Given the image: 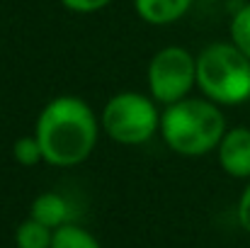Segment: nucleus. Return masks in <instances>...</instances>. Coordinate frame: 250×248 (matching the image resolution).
<instances>
[{
  "label": "nucleus",
  "instance_id": "f257e3e1",
  "mask_svg": "<svg viewBox=\"0 0 250 248\" xmlns=\"http://www.w3.org/2000/svg\"><path fill=\"white\" fill-rule=\"evenodd\" d=\"M34 136L46 163L78 165L95 149L97 119L83 100L68 95L56 97L42 110Z\"/></svg>",
  "mask_w": 250,
  "mask_h": 248
},
{
  "label": "nucleus",
  "instance_id": "f03ea898",
  "mask_svg": "<svg viewBox=\"0 0 250 248\" xmlns=\"http://www.w3.org/2000/svg\"><path fill=\"white\" fill-rule=\"evenodd\" d=\"M161 132L172 151L182 156H202L221 144L226 124L214 102L180 100L167 105L161 114Z\"/></svg>",
  "mask_w": 250,
  "mask_h": 248
},
{
  "label": "nucleus",
  "instance_id": "7ed1b4c3",
  "mask_svg": "<svg viewBox=\"0 0 250 248\" xmlns=\"http://www.w3.org/2000/svg\"><path fill=\"white\" fill-rule=\"evenodd\" d=\"M197 83L211 102H246L250 97V59L236 44H211L197 59Z\"/></svg>",
  "mask_w": 250,
  "mask_h": 248
},
{
  "label": "nucleus",
  "instance_id": "20e7f679",
  "mask_svg": "<svg viewBox=\"0 0 250 248\" xmlns=\"http://www.w3.org/2000/svg\"><path fill=\"white\" fill-rule=\"evenodd\" d=\"M161 124L156 105L139 95V92H119L114 95L104 112H102V127L109 139L119 144H144L148 141Z\"/></svg>",
  "mask_w": 250,
  "mask_h": 248
},
{
  "label": "nucleus",
  "instance_id": "39448f33",
  "mask_svg": "<svg viewBox=\"0 0 250 248\" xmlns=\"http://www.w3.org/2000/svg\"><path fill=\"white\" fill-rule=\"evenodd\" d=\"M197 83V59L180 46L161 49L148 66L151 95L158 102H180Z\"/></svg>",
  "mask_w": 250,
  "mask_h": 248
},
{
  "label": "nucleus",
  "instance_id": "423d86ee",
  "mask_svg": "<svg viewBox=\"0 0 250 248\" xmlns=\"http://www.w3.org/2000/svg\"><path fill=\"white\" fill-rule=\"evenodd\" d=\"M219 161L233 178H250V129L236 127L219 144Z\"/></svg>",
  "mask_w": 250,
  "mask_h": 248
},
{
  "label": "nucleus",
  "instance_id": "0eeeda50",
  "mask_svg": "<svg viewBox=\"0 0 250 248\" xmlns=\"http://www.w3.org/2000/svg\"><path fill=\"white\" fill-rule=\"evenodd\" d=\"M192 0H136V12L151 24H170L189 10Z\"/></svg>",
  "mask_w": 250,
  "mask_h": 248
},
{
  "label": "nucleus",
  "instance_id": "6e6552de",
  "mask_svg": "<svg viewBox=\"0 0 250 248\" xmlns=\"http://www.w3.org/2000/svg\"><path fill=\"white\" fill-rule=\"evenodd\" d=\"M68 214H71L68 202H66L61 195H56V192H44V195H39V197L34 200V204H32V219L42 222V224L49 226V229L63 226L66 219H68Z\"/></svg>",
  "mask_w": 250,
  "mask_h": 248
},
{
  "label": "nucleus",
  "instance_id": "1a4fd4ad",
  "mask_svg": "<svg viewBox=\"0 0 250 248\" xmlns=\"http://www.w3.org/2000/svg\"><path fill=\"white\" fill-rule=\"evenodd\" d=\"M15 241H17V248H51L54 234H51V229L44 226L42 222L29 219V222H22V224L17 226Z\"/></svg>",
  "mask_w": 250,
  "mask_h": 248
},
{
  "label": "nucleus",
  "instance_id": "9d476101",
  "mask_svg": "<svg viewBox=\"0 0 250 248\" xmlns=\"http://www.w3.org/2000/svg\"><path fill=\"white\" fill-rule=\"evenodd\" d=\"M51 248H100V244L81 226L73 224H63L54 231V241Z\"/></svg>",
  "mask_w": 250,
  "mask_h": 248
},
{
  "label": "nucleus",
  "instance_id": "9b49d317",
  "mask_svg": "<svg viewBox=\"0 0 250 248\" xmlns=\"http://www.w3.org/2000/svg\"><path fill=\"white\" fill-rule=\"evenodd\" d=\"M231 39L233 44L250 59V5L241 7L231 22Z\"/></svg>",
  "mask_w": 250,
  "mask_h": 248
},
{
  "label": "nucleus",
  "instance_id": "f8f14e48",
  "mask_svg": "<svg viewBox=\"0 0 250 248\" xmlns=\"http://www.w3.org/2000/svg\"><path fill=\"white\" fill-rule=\"evenodd\" d=\"M15 161L22 165H34L44 158L42 154V146H39V139L37 136H22L15 141Z\"/></svg>",
  "mask_w": 250,
  "mask_h": 248
},
{
  "label": "nucleus",
  "instance_id": "ddd939ff",
  "mask_svg": "<svg viewBox=\"0 0 250 248\" xmlns=\"http://www.w3.org/2000/svg\"><path fill=\"white\" fill-rule=\"evenodd\" d=\"M61 2L73 12H95V10L109 5L112 0H61Z\"/></svg>",
  "mask_w": 250,
  "mask_h": 248
},
{
  "label": "nucleus",
  "instance_id": "4468645a",
  "mask_svg": "<svg viewBox=\"0 0 250 248\" xmlns=\"http://www.w3.org/2000/svg\"><path fill=\"white\" fill-rule=\"evenodd\" d=\"M238 222H241V226L250 234V185L246 187V192H243V197H241V202H238Z\"/></svg>",
  "mask_w": 250,
  "mask_h": 248
}]
</instances>
